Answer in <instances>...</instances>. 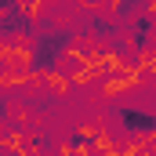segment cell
I'll use <instances>...</instances> for the list:
<instances>
[{
  "label": "cell",
  "instance_id": "6da1fadb",
  "mask_svg": "<svg viewBox=\"0 0 156 156\" xmlns=\"http://www.w3.org/2000/svg\"><path fill=\"white\" fill-rule=\"evenodd\" d=\"M87 66H91V62H87L83 55H76V51H66V55L55 62V80H58V83H66V80H69V83L87 80Z\"/></svg>",
  "mask_w": 156,
  "mask_h": 156
}]
</instances>
